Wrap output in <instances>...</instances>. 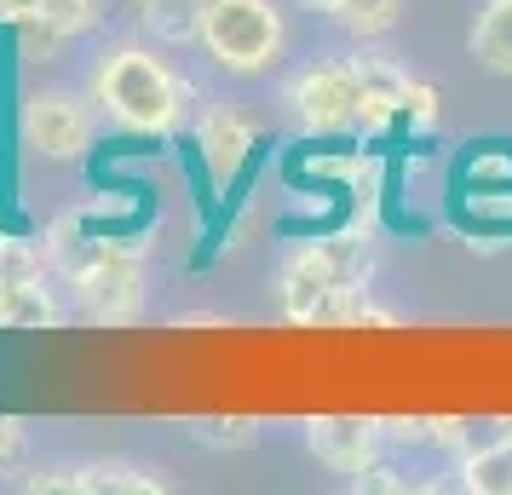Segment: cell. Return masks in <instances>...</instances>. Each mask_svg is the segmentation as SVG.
<instances>
[{"instance_id":"obj_23","label":"cell","mask_w":512,"mask_h":495,"mask_svg":"<svg viewBox=\"0 0 512 495\" xmlns=\"http://www.w3.org/2000/svg\"><path fill=\"white\" fill-rule=\"evenodd\" d=\"M29 12H41V0H0V18L12 24V18H29Z\"/></svg>"},{"instance_id":"obj_18","label":"cell","mask_w":512,"mask_h":495,"mask_svg":"<svg viewBox=\"0 0 512 495\" xmlns=\"http://www.w3.org/2000/svg\"><path fill=\"white\" fill-rule=\"evenodd\" d=\"M190 438L196 444H213V449H242L259 438V421H248V415H225V421H196L190 426Z\"/></svg>"},{"instance_id":"obj_22","label":"cell","mask_w":512,"mask_h":495,"mask_svg":"<svg viewBox=\"0 0 512 495\" xmlns=\"http://www.w3.org/2000/svg\"><path fill=\"white\" fill-rule=\"evenodd\" d=\"M29 455V432L24 421H12V415H0V472H18Z\"/></svg>"},{"instance_id":"obj_3","label":"cell","mask_w":512,"mask_h":495,"mask_svg":"<svg viewBox=\"0 0 512 495\" xmlns=\"http://www.w3.org/2000/svg\"><path fill=\"white\" fill-rule=\"evenodd\" d=\"M202 52L225 75H271L288 52V24L271 0H202Z\"/></svg>"},{"instance_id":"obj_17","label":"cell","mask_w":512,"mask_h":495,"mask_svg":"<svg viewBox=\"0 0 512 495\" xmlns=\"http://www.w3.org/2000/svg\"><path fill=\"white\" fill-rule=\"evenodd\" d=\"M41 18L58 24L64 35H87L104 18V0H41Z\"/></svg>"},{"instance_id":"obj_6","label":"cell","mask_w":512,"mask_h":495,"mask_svg":"<svg viewBox=\"0 0 512 495\" xmlns=\"http://www.w3.org/2000/svg\"><path fill=\"white\" fill-rule=\"evenodd\" d=\"M75 294H81V311L87 317H98V323H127V317L144 311V265L116 242L93 271L75 277Z\"/></svg>"},{"instance_id":"obj_15","label":"cell","mask_w":512,"mask_h":495,"mask_svg":"<svg viewBox=\"0 0 512 495\" xmlns=\"http://www.w3.org/2000/svg\"><path fill=\"white\" fill-rule=\"evenodd\" d=\"M58 323V306H52V294L35 283H18L6 294V311H0V329H52Z\"/></svg>"},{"instance_id":"obj_24","label":"cell","mask_w":512,"mask_h":495,"mask_svg":"<svg viewBox=\"0 0 512 495\" xmlns=\"http://www.w3.org/2000/svg\"><path fill=\"white\" fill-rule=\"evenodd\" d=\"M294 6H305V12H334V0H294Z\"/></svg>"},{"instance_id":"obj_13","label":"cell","mask_w":512,"mask_h":495,"mask_svg":"<svg viewBox=\"0 0 512 495\" xmlns=\"http://www.w3.org/2000/svg\"><path fill=\"white\" fill-rule=\"evenodd\" d=\"M334 24L357 35V41H386L403 18V0H334V12H328Z\"/></svg>"},{"instance_id":"obj_2","label":"cell","mask_w":512,"mask_h":495,"mask_svg":"<svg viewBox=\"0 0 512 495\" xmlns=\"http://www.w3.org/2000/svg\"><path fill=\"white\" fill-rule=\"evenodd\" d=\"M369 283V236L363 231H340V236H323V242H305L288 254L277 277V306L288 323H311L323 329L334 323V306L346 288H363Z\"/></svg>"},{"instance_id":"obj_11","label":"cell","mask_w":512,"mask_h":495,"mask_svg":"<svg viewBox=\"0 0 512 495\" xmlns=\"http://www.w3.org/2000/svg\"><path fill=\"white\" fill-rule=\"evenodd\" d=\"M466 47H472V58H478L489 75H512V6L507 0H489L484 12H478Z\"/></svg>"},{"instance_id":"obj_14","label":"cell","mask_w":512,"mask_h":495,"mask_svg":"<svg viewBox=\"0 0 512 495\" xmlns=\"http://www.w3.org/2000/svg\"><path fill=\"white\" fill-rule=\"evenodd\" d=\"M461 484L472 495H512V444L507 438L472 449V455L461 461Z\"/></svg>"},{"instance_id":"obj_5","label":"cell","mask_w":512,"mask_h":495,"mask_svg":"<svg viewBox=\"0 0 512 495\" xmlns=\"http://www.w3.org/2000/svg\"><path fill=\"white\" fill-rule=\"evenodd\" d=\"M24 139L47 162H81L93 150V121L70 93H29L24 98Z\"/></svg>"},{"instance_id":"obj_10","label":"cell","mask_w":512,"mask_h":495,"mask_svg":"<svg viewBox=\"0 0 512 495\" xmlns=\"http://www.w3.org/2000/svg\"><path fill=\"white\" fill-rule=\"evenodd\" d=\"M357 81H363V116H357V127H363V133H380V127H392V121H397L403 87H409L415 75L403 70L397 58H380V52H357Z\"/></svg>"},{"instance_id":"obj_7","label":"cell","mask_w":512,"mask_h":495,"mask_svg":"<svg viewBox=\"0 0 512 495\" xmlns=\"http://www.w3.org/2000/svg\"><path fill=\"white\" fill-rule=\"evenodd\" d=\"M24 490L35 495H162L167 484L150 467L133 461H93V467H58L41 478H24Z\"/></svg>"},{"instance_id":"obj_4","label":"cell","mask_w":512,"mask_h":495,"mask_svg":"<svg viewBox=\"0 0 512 495\" xmlns=\"http://www.w3.org/2000/svg\"><path fill=\"white\" fill-rule=\"evenodd\" d=\"M288 110L300 116L305 133H346L363 116V81L357 58H317L288 81Z\"/></svg>"},{"instance_id":"obj_21","label":"cell","mask_w":512,"mask_h":495,"mask_svg":"<svg viewBox=\"0 0 512 495\" xmlns=\"http://www.w3.org/2000/svg\"><path fill=\"white\" fill-rule=\"evenodd\" d=\"M351 484H357V490H380V495H403V490H409V472H397L386 455H374V461L357 472Z\"/></svg>"},{"instance_id":"obj_9","label":"cell","mask_w":512,"mask_h":495,"mask_svg":"<svg viewBox=\"0 0 512 495\" xmlns=\"http://www.w3.org/2000/svg\"><path fill=\"white\" fill-rule=\"evenodd\" d=\"M196 150L213 167V179H231L236 167L259 150V121L242 104H213L208 116L196 121Z\"/></svg>"},{"instance_id":"obj_8","label":"cell","mask_w":512,"mask_h":495,"mask_svg":"<svg viewBox=\"0 0 512 495\" xmlns=\"http://www.w3.org/2000/svg\"><path fill=\"white\" fill-rule=\"evenodd\" d=\"M305 444H311V455H317L323 467H334V472H346V478H357V472H363L374 455H380L386 432H380V421L328 415V421H311V426H305Z\"/></svg>"},{"instance_id":"obj_1","label":"cell","mask_w":512,"mask_h":495,"mask_svg":"<svg viewBox=\"0 0 512 495\" xmlns=\"http://www.w3.org/2000/svg\"><path fill=\"white\" fill-rule=\"evenodd\" d=\"M93 93L121 127L150 133V139H167V133L185 121V110H190L185 104L190 81L185 75H173L156 52H144V47H110L104 52L98 70H93Z\"/></svg>"},{"instance_id":"obj_19","label":"cell","mask_w":512,"mask_h":495,"mask_svg":"<svg viewBox=\"0 0 512 495\" xmlns=\"http://www.w3.org/2000/svg\"><path fill=\"white\" fill-rule=\"evenodd\" d=\"M12 29H18V47H24L29 58H58V52H64V41H70V35H64L58 24H47L41 12H29V18H12Z\"/></svg>"},{"instance_id":"obj_16","label":"cell","mask_w":512,"mask_h":495,"mask_svg":"<svg viewBox=\"0 0 512 495\" xmlns=\"http://www.w3.org/2000/svg\"><path fill=\"white\" fill-rule=\"evenodd\" d=\"M334 323H346V329H397L403 323V311L386 306V300H374V288H346L340 294V306H334Z\"/></svg>"},{"instance_id":"obj_26","label":"cell","mask_w":512,"mask_h":495,"mask_svg":"<svg viewBox=\"0 0 512 495\" xmlns=\"http://www.w3.org/2000/svg\"><path fill=\"white\" fill-rule=\"evenodd\" d=\"M507 6H512V0H507Z\"/></svg>"},{"instance_id":"obj_20","label":"cell","mask_w":512,"mask_h":495,"mask_svg":"<svg viewBox=\"0 0 512 495\" xmlns=\"http://www.w3.org/2000/svg\"><path fill=\"white\" fill-rule=\"evenodd\" d=\"M397 121L403 127H432L438 121V87L432 81H409L403 87V104H397Z\"/></svg>"},{"instance_id":"obj_12","label":"cell","mask_w":512,"mask_h":495,"mask_svg":"<svg viewBox=\"0 0 512 495\" xmlns=\"http://www.w3.org/2000/svg\"><path fill=\"white\" fill-rule=\"evenodd\" d=\"M139 24L167 47H185L202 35V0H139Z\"/></svg>"},{"instance_id":"obj_25","label":"cell","mask_w":512,"mask_h":495,"mask_svg":"<svg viewBox=\"0 0 512 495\" xmlns=\"http://www.w3.org/2000/svg\"><path fill=\"white\" fill-rule=\"evenodd\" d=\"M501 438H507V444H512V421H501Z\"/></svg>"}]
</instances>
